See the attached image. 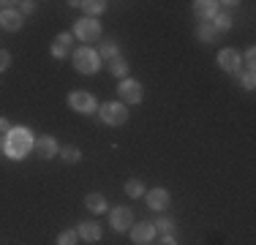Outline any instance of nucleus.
I'll list each match as a JSON object with an SVG mask.
<instances>
[{
    "label": "nucleus",
    "mask_w": 256,
    "mask_h": 245,
    "mask_svg": "<svg viewBox=\"0 0 256 245\" xmlns=\"http://www.w3.org/2000/svg\"><path fill=\"white\" fill-rule=\"evenodd\" d=\"M74 66H76V71L79 74H96L98 71V54L93 52V49H76V54H74Z\"/></svg>",
    "instance_id": "f03ea898"
},
{
    "label": "nucleus",
    "mask_w": 256,
    "mask_h": 245,
    "mask_svg": "<svg viewBox=\"0 0 256 245\" xmlns=\"http://www.w3.org/2000/svg\"><path fill=\"white\" fill-rule=\"evenodd\" d=\"M126 194L131 196V199H134V196H142V194H144L142 180H128V182H126Z\"/></svg>",
    "instance_id": "6ab92c4d"
},
{
    "label": "nucleus",
    "mask_w": 256,
    "mask_h": 245,
    "mask_svg": "<svg viewBox=\"0 0 256 245\" xmlns=\"http://www.w3.org/2000/svg\"><path fill=\"white\" fill-rule=\"evenodd\" d=\"M148 204L153 207V210H164V207L169 204V191L166 188H153V191L148 194Z\"/></svg>",
    "instance_id": "9d476101"
},
{
    "label": "nucleus",
    "mask_w": 256,
    "mask_h": 245,
    "mask_svg": "<svg viewBox=\"0 0 256 245\" xmlns=\"http://www.w3.org/2000/svg\"><path fill=\"white\" fill-rule=\"evenodd\" d=\"M8 66H11V54L6 49H0V71H6Z\"/></svg>",
    "instance_id": "393cba45"
},
{
    "label": "nucleus",
    "mask_w": 256,
    "mask_h": 245,
    "mask_svg": "<svg viewBox=\"0 0 256 245\" xmlns=\"http://www.w3.org/2000/svg\"><path fill=\"white\" fill-rule=\"evenodd\" d=\"M199 38L210 44V41H216V38H218V30H216V28H210V24H204V28H199Z\"/></svg>",
    "instance_id": "412c9836"
},
{
    "label": "nucleus",
    "mask_w": 256,
    "mask_h": 245,
    "mask_svg": "<svg viewBox=\"0 0 256 245\" xmlns=\"http://www.w3.org/2000/svg\"><path fill=\"white\" fill-rule=\"evenodd\" d=\"M79 158H82L79 147H66V150H63V161H66V164H76Z\"/></svg>",
    "instance_id": "4be33fe9"
},
{
    "label": "nucleus",
    "mask_w": 256,
    "mask_h": 245,
    "mask_svg": "<svg viewBox=\"0 0 256 245\" xmlns=\"http://www.w3.org/2000/svg\"><path fill=\"white\" fill-rule=\"evenodd\" d=\"M84 204H88L93 212H104V210H106V199H104L101 194H88V199H84Z\"/></svg>",
    "instance_id": "dca6fc26"
},
{
    "label": "nucleus",
    "mask_w": 256,
    "mask_h": 245,
    "mask_svg": "<svg viewBox=\"0 0 256 245\" xmlns=\"http://www.w3.org/2000/svg\"><path fill=\"white\" fill-rule=\"evenodd\" d=\"M156 232H164V234H169V232L174 229V220L172 218H161V220H156Z\"/></svg>",
    "instance_id": "5701e85b"
},
{
    "label": "nucleus",
    "mask_w": 256,
    "mask_h": 245,
    "mask_svg": "<svg viewBox=\"0 0 256 245\" xmlns=\"http://www.w3.org/2000/svg\"><path fill=\"white\" fill-rule=\"evenodd\" d=\"M161 245H178V242H174L172 234H164V237H161Z\"/></svg>",
    "instance_id": "c85d7f7f"
},
{
    "label": "nucleus",
    "mask_w": 256,
    "mask_h": 245,
    "mask_svg": "<svg viewBox=\"0 0 256 245\" xmlns=\"http://www.w3.org/2000/svg\"><path fill=\"white\" fill-rule=\"evenodd\" d=\"M68 104H71V109H76V112H82V114H90L96 109V98L88 93V90H74L68 98Z\"/></svg>",
    "instance_id": "20e7f679"
},
{
    "label": "nucleus",
    "mask_w": 256,
    "mask_h": 245,
    "mask_svg": "<svg viewBox=\"0 0 256 245\" xmlns=\"http://www.w3.org/2000/svg\"><path fill=\"white\" fill-rule=\"evenodd\" d=\"M33 147L38 150V156H41V158H52L54 152H58V144H54V139H52V136H41Z\"/></svg>",
    "instance_id": "ddd939ff"
},
{
    "label": "nucleus",
    "mask_w": 256,
    "mask_h": 245,
    "mask_svg": "<svg viewBox=\"0 0 256 245\" xmlns=\"http://www.w3.org/2000/svg\"><path fill=\"white\" fill-rule=\"evenodd\" d=\"M76 237H82V240H101V226L98 224H79V229H76Z\"/></svg>",
    "instance_id": "9b49d317"
},
{
    "label": "nucleus",
    "mask_w": 256,
    "mask_h": 245,
    "mask_svg": "<svg viewBox=\"0 0 256 245\" xmlns=\"http://www.w3.org/2000/svg\"><path fill=\"white\" fill-rule=\"evenodd\" d=\"M71 6H79V8H84L88 14H101V11L106 8L104 0H88V3H71Z\"/></svg>",
    "instance_id": "f3484780"
},
{
    "label": "nucleus",
    "mask_w": 256,
    "mask_h": 245,
    "mask_svg": "<svg viewBox=\"0 0 256 245\" xmlns=\"http://www.w3.org/2000/svg\"><path fill=\"white\" fill-rule=\"evenodd\" d=\"M101 54H104V58H106V60H112L114 54H118V49H114V44H106V46L101 49Z\"/></svg>",
    "instance_id": "a878e982"
},
{
    "label": "nucleus",
    "mask_w": 256,
    "mask_h": 245,
    "mask_svg": "<svg viewBox=\"0 0 256 245\" xmlns=\"http://www.w3.org/2000/svg\"><path fill=\"white\" fill-rule=\"evenodd\" d=\"M0 14H3V3H0Z\"/></svg>",
    "instance_id": "2f4dec72"
},
{
    "label": "nucleus",
    "mask_w": 256,
    "mask_h": 245,
    "mask_svg": "<svg viewBox=\"0 0 256 245\" xmlns=\"http://www.w3.org/2000/svg\"><path fill=\"white\" fill-rule=\"evenodd\" d=\"M33 6H36V3H30V0H25V3H22V14H28V11H33Z\"/></svg>",
    "instance_id": "c756f323"
},
{
    "label": "nucleus",
    "mask_w": 256,
    "mask_h": 245,
    "mask_svg": "<svg viewBox=\"0 0 256 245\" xmlns=\"http://www.w3.org/2000/svg\"><path fill=\"white\" fill-rule=\"evenodd\" d=\"M120 96H123V101H131V104H139L142 101V84L134 82V79H123L120 82Z\"/></svg>",
    "instance_id": "423d86ee"
},
{
    "label": "nucleus",
    "mask_w": 256,
    "mask_h": 245,
    "mask_svg": "<svg viewBox=\"0 0 256 245\" xmlns=\"http://www.w3.org/2000/svg\"><path fill=\"white\" fill-rule=\"evenodd\" d=\"M242 82H246V88H248V90H254V84H256L254 74H246V79H242Z\"/></svg>",
    "instance_id": "cd10ccee"
},
{
    "label": "nucleus",
    "mask_w": 256,
    "mask_h": 245,
    "mask_svg": "<svg viewBox=\"0 0 256 245\" xmlns=\"http://www.w3.org/2000/svg\"><path fill=\"white\" fill-rule=\"evenodd\" d=\"M76 36L82 41H96L101 36V24L96 20H90V16H88V20H79L76 22Z\"/></svg>",
    "instance_id": "39448f33"
},
{
    "label": "nucleus",
    "mask_w": 256,
    "mask_h": 245,
    "mask_svg": "<svg viewBox=\"0 0 256 245\" xmlns=\"http://www.w3.org/2000/svg\"><path fill=\"white\" fill-rule=\"evenodd\" d=\"M68 46H71V36L68 33H60L58 38H54V44H52V54H54V58H63V54L68 52Z\"/></svg>",
    "instance_id": "2eb2a0df"
},
{
    "label": "nucleus",
    "mask_w": 256,
    "mask_h": 245,
    "mask_svg": "<svg viewBox=\"0 0 256 245\" xmlns=\"http://www.w3.org/2000/svg\"><path fill=\"white\" fill-rule=\"evenodd\" d=\"M131 220H134L131 207H114V210H112V226H114L118 232L131 229Z\"/></svg>",
    "instance_id": "0eeeda50"
},
{
    "label": "nucleus",
    "mask_w": 256,
    "mask_h": 245,
    "mask_svg": "<svg viewBox=\"0 0 256 245\" xmlns=\"http://www.w3.org/2000/svg\"><path fill=\"white\" fill-rule=\"evenodd\" d=\"M58 245H76V232H63L58 237Z\"/></svg>",
    "instance_id": "b1692460"
},
{
    "label": "nucleus",
    "mask_w": 256,
    "mask_h": 245,
    "mask_svg": "<svg viewBox=\"0 0 256 245\" xmlns=\"http://www.w3.org/2000/svg\"><path fill=\"white\" fill-rule=\"evenodd\" d=\"M194 11H196L202 20H207V16L218 14V3H212V0H199V3H194Z\"/></svg>",
    "instance_id": "4468645a"
},
{
    "label": "nucleus",
    "mask_w": 256,
    "mask_h": 245,
    "mask_svg": "<svg viewBox=\"0 0 256 245\" xmlns=\"http://www.w3.org/2000/svg\"><path fill=\"white\" fill-rule=\"evenodd\" d=\"M218 66L229 74L240 71V54H237V49H224V52L218 54Z\"/></svg>",
    "instance_id": "6e6552de"
},
{
    "label": "nucleus",
    "mask_w": 256,
    "mask_h": 245,
    "mask_svg": "<svg viewBox=\"0 0 256 245\" xmlns=\"http://www.w3.org/2000/svg\"><path fill=\"white\" fill-rule=\"evenodd\" d=\"M126 60L123 58H112V63H109V74H114V76H126Z\"/></svg>",
    "instance_id": "a211bd4d"
},
{
    "label": "nucleus",
    "mask_w": 256,
    "mask_h": 245,
    "mask_svg": "<svg viewBox=\"0 0 256 245\" xmlns=\"http://www.w3.org/2000/svg\"><path fill=\"white\" fill-rule=\"evenodd\" d=\"M0 131H11V128H8V122H6V120H0Z\"/></svg>",
    "instance_id": "7c9ffc66"
},
{
    "label": "nucleus",
    "mask_w": 256,
    "mask_h": 245,
    "mask_svg": "<svg viewBox=\"0 0 256 245\" xmlns=\"http://www.w3.org/2000/svg\"><path fill=\"white\" fill-rule=\"evenodd\" d=\"M101 120L109 122V126H123L128 120V109L123 104H104L101 106Z\"/></svg>",
    "instance_id": "7ed1b4c3"
},
{
    "label": "nucleus",
    "mask_w": 256,
    "mask_h": 245,
    "mask_svg": "<svg viewBox=\"0 0 256 245\" xmlns=\"http://www.w3.org/2000/svg\"><path fill=\"white\" fill-rule=\"evenodd\" d=\"M153 234H156V226H153V224H136V226L131 229L134 242H139V245L150 242V240H153Z\"/></svg>",
    "instance_id": "1a4fd4ad"
},
{
    "label": "nucleus",
    "mask_w": 256,
    "mask_h": 245,
    "mask_svg": "<svg viewBox=\"0 0 256 245\" xmlns=\"http://www.w3.org/2000/svg\"><path fill=\"white\" fill-rule=\"evenodd\" d=\"M254 60H256V52H254V49H248V52H246V63H248V68H254Z\"/></svg>",
    "instance_id": "bb28decb"
},
{
    "label": "nucleus",
    "mask_w": 256,
    "mask_h": 245,
    "mask_svg": "<svg viewBox=\"0 0 256 245\" xmlns=\"http://www.w3.org/2000/svg\"><path fill=\"white\" fill-rule=\"evenodd\" d=\"M0 24L14 33V30L22 28V14H20V11H3V14H0Z\"/></svg>",
    "instance_id": "f8f14e48"
},
{
    "label": "nucleus",
    "mask_w": 256,
    "mask_h": 245,
    "mask_svg": "<svg viewBox=\"0 0 256 245\" xmlns=\"http://www.w3.org/2000/svg\"><path fill=\"white\" fill-rule=\"evenodd\" d=\"M229 28H232V16H226V14H216V30H218V33H226Z\"/></svg>",
    "instance_id": "aec40b11"
},
{
    "label": "nucleus",
    "mask_w": 256,
    "mask_h": 245,
    "mask_svg": "<svg viewBox=\"0 0 256 245\" xmlns=\"http://www.w3.org/2000/svg\"><path fill=\"white\" fill-rule=\"evenodd\" d=\"M30 147H33V136H30L28 128H11L8 139H6V152L11 158H25Z\"/></svg>",
    "instance_id": "f257e3e1"
}]
</instances>
